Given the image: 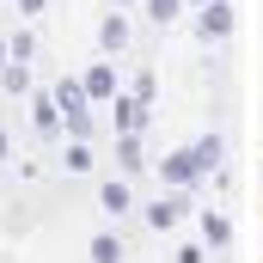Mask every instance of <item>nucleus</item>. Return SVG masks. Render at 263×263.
I'll list each match as a JSON object with an SVG mask.
<instances>
[]
</instances>
